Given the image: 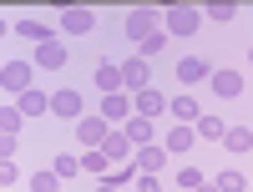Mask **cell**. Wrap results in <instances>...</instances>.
Masks as SVG:
<instances>
[{
  "label": "cell",
  "instance_id": "1",
  "mask_svg": "<svg viewBox=\"0 0 253 192\" xmlns=\"http://www.w3.org/2000/svg\"><path fill=\"white\" fill-rule=\"evenodd\" d=\"M0 86H5V96H26V91H36L31 86V61H5V66H0Z\"/></svg>",
  "mask_w": 253,
  "mask_h": 192
},
{
  "label": "cell",
  "instance_id": "2",
  "mask_svg": "<svg viewBox=\"0 0 253 192\" xmlns=\"http://www.w3.org/2000/svg\"><path fill=\"white\" fill-rule=\"evenodd\" d=\"M198 26H203V10H193V5H172V10H167V36H172V40L198 36Z\"/></svg>",
  "mask_w": 253,
  "mask_h": 192
},
{
  "label": "cell",
  "instance_id": "3",
  "mask_svg": "<svg viewBox=\"0 0 253 192\" xmlns=\"http://www.w3.org/2000/svg\"><path fill=\"white\" fill-rule=\"evenodd\" d=\"M147 36H157V10H152V5L126 10V40H137V46H142Z\"/></svg>",
  "mask_w": 253,
  "mask_h": 192
},
{
  "label": "cell",
  "instance_id": "4",
  "mask_svg": "<svg viewBox=\"0 0 253 192\" xmlns=\"http://www.w3.org/2000/svg\"><path fill=\"white\" fill-rule=\"evenodd\" d=\"M107 137H112V132H107V116H81V121H76V142L86 147V152L107 147Z\"/></svg>",
  "mask_w": 253,
  "mask_h": 192
},
{
  "label": "cell",
  "instance_id": "5",
  "mask_svg": "<svg viewBox=\"0 0 253 192\" xmlns=\"http://www.w3.org/2000/svg\"><path fill=\"white\" fill-rule=\"evenodd\" d=\"M122 81H126V96H137V91H147V86H152V66H147L142 56L122 61Z\"/></svg>",
  "mask_w": 253,
  "mask_h": 192
},
{
  "label": "cell",
  "instance_id": "6",
  "mask_svg": "<svg viewBox=\"0 0 253 192\" xmlns=\"http://www.w3.org/2000/svg\"><path fill=\"white\" fill-rule=\"evenodd\" d=\"M81 112H86V101H81V91H56L51 96V116H61V121H81Z\"/></svg>",
  "mask_w": 253,
  "mask_h": 192
},
{
  "label": "cell",
  "instance_id": "7",
  "mask_svg": "<svg viewBox=\"0 0 253 192\" xmlns=\"http://www.w3.org/2000/svg\"><path fill=\"white\" fill-rule=\"evenodd\" d=\"M61 31H66V36H86V31H96V10H86V5L61 10Z\"/></svg>",
  "mask_w": 253,
  "mask_h": 192
},
{
  "label": "cell",
  "instance_id": "8",
  "mask_svg": "<svg viewBox=\"0 0 253 192\" xmlns=\"http://www.w3.org/2000/svg\"><path fill=\"white\" fill-rule=\"evenodd\" d=\"M167 106H172V101H167L157 86H147V91H137V96H132V112H137V116H147V121H152V116H162Z\"/></svg>",
  "mask_w": 253,
  "mask_h": 192
},
{
  "label": "cell",
  "instance_id": "9",
  "mask_svg": "<svg viewBox=\"0 0 253 192\" xmlns=\"http://www.w3.org/2000/svg\"><path fill=\"white\" fill-rule=\"evenodd\" d=\"M132 167L142 177H157L162 167H167V147H137V157H132Z\"/></svg>",
  "mask_w": 253,
  "mask_h": 192
},
{
  "label": "cell",
  "instance_id": "10",
  "mask_svg": "<svg viewBox=\"0 0 253 192\" xmlns=\"http://www.w3.org/2000/svg\"><path fill=\"white\" fill-rule=\"evenodd\" d=\"M96 91H101V96L126 91V81H122V66H117V61H101V66H96Z\"/></svg>",
  "mask_w": 253,
  "mask_h": 192
},
{
  "label": "cell",
  "instance_id": "11",
  "mask_svg": "<svg viewBox=\"0 0 253 192\" xmlns=\"http://www.w3.org/2000/svg\"><path fill=\"white\" fill-rule=\"evenodd\" d=\"M101 116H107V121H132L137 112H132V96H126V91H117V96H101Z\"/></svg>",
  "mask_w": 253,
  "mask_h": 192
},
{
  "label": "cell",
  "instance_id": "12",
  "mask_svg": "<svg viewBox=\"0 0 253 192\" xmlns=\"http://www.w3.org/2000/svg\"><path fill=\"white\" fill-rule=\"evenodd\" d=\"M208 76H213L208 61H198V56H182L177 61V81H182V86H198V81H208Z\"/></svg>",
  "mask_w": 253,
  "mask_h": 192
},
{
  "label": "cell",
  "instance_id": "13",
  "mask_svg": "<svg viewBox=\"0 0 253 192\" xmlns=\"http://www.w3.org/2000/svg\"><path fill=\"white\" fill-rule=\"evenodd\" d=\"M36 66H41V71H61V66H66V46H61V40L36 46Z\"/></svg>",
  "mask_w": 253,
  "mask_h": 192
},
{
  "label": "cell",
  "instance_id": "14",
  "mask_svg": "<svg viewBox=\"0 0 253 192\" xmlns=\"http://www.w3.org/2000/svg\"><path fill=\"white\" fill-rule=\"evenodd\" d=\"M167 112H172L177 126H193V121L203 116V106H198V96H172V106H167Z\"/></svg>",
  "mask_w": 253,
  "mask_h": 192
},
{
  "label": "cell",
  "instance_id": "15",
  "mask_svg": "<svg viewBox=\"0 0 253 192\" xmlns=\"http://www.w3.org/2000/svg\"><path fill=\"white\" fill-rule=\"evenodd\" d=\"M208 81H213V91H218V96H228V101L243 96V76H238V71H228V66H223V71H213Z\"/></svg>",
  "mask_w": 253,
  "mask_h": 192
},
{
  "label": "cell",
  "instance_id": "16",
  "mask_svg": "<svg viewBox=\"0 0 253 192\" xmlns=\"http://www.w3.org/2000/svg\"><path fill=\"white\" fill-rule=\"evenodd\" d=\"M193 132H198L203 142H223V137H228V121H223V116H208V112H203V116L193 121Z\"/></svg>",
  "mask_w": 253,
  "mask_h": 192
},
{
  "label": "cell",
  "instance_id": "17",
  "mask_svg": "<svg viewBox=\"0 0 253 192\" xmlns=\"http://www.w3.org/2000/svg\"><path fill=\"white\" fill-rule=\"evenodd\" d=\"M193 142H198V132H193V126H177L172 121V132H167V157H182V152H193Z\"/></svg>",
  "mask_w": 253,
  "mask_h": 192
},
{
  "label": "cell",
  "instance_id": "18",
  "mask_svg": "<svg viewBox=\"0 0 253 192\" xmlns=\"http://www.w3.org/2000/svg\"><path fill=\"white\" fill-rule=\"evenodd\" d=\"M81 172H91V177H101V182H107V177H112V157L96 147V152H86V157H81Z\"/></svg>",
  "mask_w": 253,
  "mask_h": 192
},
{
  "label": "cell",
  "instance_id": "19",
  "mask_svg": "<svg viewBox=\"0 0 253 192\" xmlns=\"http://www.w3.org/2000/svg\"><path fill=\"white\" fill-rule=\"evenodd\" d=\"M122 132H126V142H132V147H152V121H147V116H132Z\"/></svg>",
  "mask_w": 253,
  "mask_h": 192
},
{
  "label": "cell",
  "instance_id": "20",
  "mask_svg": "<svg viewBox=\"0 0 253 192\" xmlns=\"http://www.w3.org/2000/svg\"><path fill=\"white\" fill-rule=\"evenodd\" d=\"M101 152H107L112 162H132V142H126V132H112V137H107V147H101Z\"/></svg>",
  "mask_w": 253,
  "mask_h": 192
},
{
  "label": "cell",
  "instance_id": "21",
  "mask_svg": "<svg viewBox=\"0 0 253 192\" xmlns=\"http://www.w3.org/2000/svg\"><path fill=\"white\" fill-rule=\"evenodd\" d=\"M223 142H228V152H238V157L253 152V132H248V126H228V137H223Z\"/></svg>",
  "mask_w": 253,
  "mask_h": 192
},
{
  "label": "cell",
  "instance_id": "22",
  "mask_svg": "<svg viewBox=\"0 0 253 192\" xmlns=\"http://www.w3.org/2000/svg\"><path fill=\"white\" fill-rule=\"evenodd\" d=\"M15 106H20L26 116H41V112H51V96H46V91H26V96H20Z\"/></svg>",
  "mask_w": 253,
  "mask_h": 192
},
{
  "label": "cell",
  "instance_id": "23",
  "mask_svg": "<svg viewBox=\"0 0 253 192\" xmlns=\"http://www.w3.org/2000/svg\"><path fill=\"white\" fill-rule=\"evenodd\" d=\"M213 187H218V192H248V177L228 167V172H218V177H213Z\"/></svg>",
  "mask_w": 253,
  "mask_h": 192
},
{
  "label": "cell",
  "instance_id": "24",
  "mask_svg": "<svg viewBox=\"0 0 253 192\" xmlns=\"http://www.w3.org/2000/svg\"><path fill=\"white\" fill-rule=\"evenodd\" d=\"M15 31H20V36H26V40H36V46H46V40H56V36H51L46 26H41V20H20V26H15Z\"/></svg>",
  "mask_w": 253,
  "mask_h": 192
},
{
  "label": "cell",
  "instance_id": "25",
  "mask_svg": "<svg viewBox=\"0 0 253 192\" xmlns=\"http://www.w3.org/2000/svg\"><path fill=\"white\" fill-rule=\"evenodd\" d=\"M20 121H26V112H20V106H5V112H0V132L20 137Z\"/></svg>",
  "mask_w": 253,
  "mask_h": 192
},
{
  "label": "cell",
  "instance_id": "26",
  "mask_svg": "<svg viewBox=\"0 0 253 192\" xmlns=\"http://www.w3.org/2000/svg\"><path fill=\"white\" fill-rule=\"evenodd\" d=\"M51 172H56L61 182H66V177H76V172H81V157H56V162H51Z\"/></svg>",
  "mask_w": 253,
  "mask_h": 192
},
{
  "label": "cell",
  "instance_id": "27",
  "mask_svg": "<svg viewBox=\"0 0 253 192\" xmlns=\"http://www.w3.org/2000/svg\"><path fill=\"white\" fill-rule=\"evenodd\" d=\"M137 51H142V61H152L157 51H167V31H157V36H147V40H142Z\"/></svg>",
  "mask_w": 253,
  "mask_h": 192
},
{
  "label": "cell",
  "instance_id": "28",
  "mask_svg": "<svg viewBox=\"0 0 253 192\" xmlns=\"http://www.w3.org/2000/svg\"><path fill=\"white\" fill-rule=\"evenodd\" d=\"M203 182H208V177L198 172V167H182V172H177V187H182V192H198Z\"/></svg>",
  "mask_w": 253,
  "mask_h": 192
},
{
  "label": "cell",
  "instance_id": "29",
  "mask_svg": "<svg viewBox=\"0 0 253 192\" xmlns=\"http://www.w3.org/2000/svg\"><path fill=\"white\" fill-rule=\"evenodd\" d=\"M31 192H61V177L56 172H36L31 177Z\"/></svg>",
  "mask_w": 253,
  "mask_h": 192
},
{
  "label": "cell",
  "instance_id": "30",
  "mask_svg": "<svg viewBox=\"0 0 253 192\" xmlns=\"http://www.w3.org/2000/svg\"><path fill=\"white\" fill-rule=\"evenodd\" d=\"M15 177H20V167L15 162H0V187H15Z\"/></svg>",
  "mask_w": 253,
  "mask_h": 192
},
{
  "label": "cell",
  "instance_id": "31",
  "mask_svg": "<svg viewBox=\"0 0 253 192\" xmlns=\"http://www.w3.org/2000/svg\"><path fill=\"white\" fill-rule=\"evenodd\" d=\"M208 15H213V20H218V26H228V20H233V15H238V5H213V10H208Z\"/></svg>",
  "mask_w": 253,
  "mask_h": 192
},
{
  "label": "cell",
  "instance_id": "32",
  "mask_svg": "<svg viewBox=\"0 0 253 192\" xmlns=\"http://www.w3.org/2000/svg\"><path fill=\"white\" fill-rule=\"evenodd\" d=\"M15 147H20L15 137H0V157H5V162H15Z\"/></svg>",
  "mask_w": 253,
  "mask_h": 192
},
{
  "label": "cell",
  "instance_id": "33",
  "mask_svg": "<svg viewBox=\"0 0 253 192\" xmlns=\"http://www.w3.org/2000/svg\"><path fill=\"white\" fill-rule=\"evenodd\" d=\"M137 192H162V182L157 177H137Z\"/></svg>",
  "mask_w": 253,
  "mask_h": 192
},
{
  "label": "cell",
  "instance_id": "34",
  "mask_svg": "<svg viewBox=\"0 0 253 192\" xmlns=\"http://www.w3.org/2000/svg\"><path fill=\"white\" fill-rule=\"evenodd\" d=\"M96 192H122V187H112V182H101V187H96Z\"/></svg>",
  "mask_w": 253,
  "mask_h": 192
},
{
  "label": "cell",
  "instance_id": "35",
  "mask_svg": "<svg viewBox=\"0 0 253 192\" xmlns=\"http://www.w3.org/2000/svg\"><path fill=\"white\" fill-rule=\"evenodd\" d=\"M198 192H218V187H213V182H203V187H198Z\"/></svg>",
  "mask_w": 253,
  "mask_h": 192
},
{
  "label": "cell",
  "instance_id": "36",
  "mask_svg": "<svg viewBox=\"0 0 253 192\" xmlns=\"http://www.w3.org/2000/svg\"><path fill=\"white\" fill-rule=\"evenodd\" d=\"M248 56H253V46H248Z\"/></svg>",
  "mask_w": 253,
  "mask_h": 192
}]
</instances>
